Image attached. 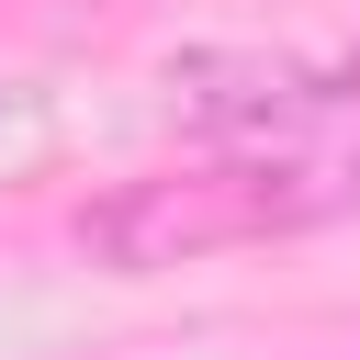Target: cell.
<instances>
[{
    "label": "cell",
    "mask_w": 360,
    "mask_h": 360,
    "mask_svg": "<svg viewBox=\"0 0 360 360\" xmlns=\"http://www.w3.org/2000/svg\"><path fill=\"white\" fill-rule=\"evenodd\" d=\"M0 124H11V79H0Z\"/></svg>",
    "instance_id": "cell-2"
},
{
    "label": "cell",
    "mask_w": 360,
    "mask_h": 360,
    "mask_svg": "<svg viewBox=\"0 0 360 360\" xmlns=\"http://www.w3.org/2000/svg\"><path fill=\"white\" fill-rule=\"evenodd\" d=\"M326 214H360V146H214L191 169H146L101 202H79V248L124 281L146 270H191L225 248H270L304 236Z\"/></svg>",
    "instance_id": "cell-1"
}]
</instances>
